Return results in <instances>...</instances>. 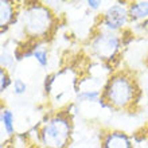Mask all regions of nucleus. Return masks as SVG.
<instances>
[{"label":"nucleus","instance_id":"15","mask_svg":"<svg viewBox=\"0 0 148 148\" xmlns=\"http://www.w3.org/2000/svg\"><path fill=\"white\" fill-rule=\"evenodd\" d=\"M55 77H57V74H50V75H47L46 77V81H45V92L47 94L51 93V88H53V84L55 81Z\"/></svg>","mask_w":148,"mask_h":148},{"label":"nucleus","instance_id":"16","mask_svg":"<svg viewBox=\"0 0 148 148\" xmlns=\"http://www.w3.org/2000/svg\"><path fill=\"white\" fill-rule=\"evenodd\" d=\"M101 4L102 3L100 0H89V1H88V7L92 8V10H97V8H100Z\"/></svg>","mask_w":148,"mask_h":148},{"label":"nucleus","instance_id":"6","mask_svg":"<svg viewBox=\"0 0 148 148\" xmlns=\"http://www.w3.org/2000/svg\"><path fill=\"white\" fill-rule=\"evenodd\" d=\"M101 148H133V145L127 133L121 131H112L104 135Z\"/></svg>","mask_w":148,"mask_h":148},{"label":"nucleus","instance_id":"2","mask_svg":"<svg viewBox=\"0 0 148 148\" xmlns=\"http://www.w3.org/2000/svg\"><path fill=\"white\" fill-rule=\"evenodd\" d=\"M19 20L24 35L36 42L45 39L54 28V14L42 3H26L23 11L19 12Z\"/></svg>","mask_w":148,"mask_h":148},{"label":"nucleus","instance_id":"3","mask_svg":"<svg viewBox=\"0 0 148 148\" xmlns=\"http://www.w3.org/2000/svg\"><path fill=\"white\" fill-rule=\"evenodd\" d=\"M73 123L67 112H58L49 116L39 131V140L45 148H66L71 140Z\"/></svg>","mask_w":148,"mask_h":148},{"label":"nucleus","instance_id":"8","mask_svg":"<svg viewBox=\"0 0 148 148\" xmlns=\"http://www.w3.org/2000/svg\"><path fill=\"white\" fill-rule=\"evenodd\" d=\"M129 19L133 22L148 19V1H135L128 5Z\"/></svg>","mask_w":148,"mask_h":148},{"label":"nucleus","instance_id":"11","mask_svg":"<svg viewBox=\"0 0 148 148\" xmlns=\"http://www.w3.org/2000/svg\"><path fill=\"white\" fill-rule=\"evenodd\" d=\"M32 57L36 59V62L40 65V66H46L47 62H49V55H47V51L42 47H35L34 49V53H32Z\"/></svg>","mask_w":148,"mask_h":148},{"label":"nucleus","instance_id":"7","mask_svg":"<svg viewBox=\"0 0 148 148\" xmlns=\"http://www.w3.org/2000/svg\"><path fill=\"white\" fill-rule=\"evenodd\" d=\"M16 16H19V12H16V5L12 1L1 0L0 1V26L1 32L5 31L10 24L16 23Z\"/></svg>","mask_w":148,"mask_h":148},{"label":"nucleus","instance_id":"1","mask_svg":"<svg viewBox=\"0 0 148 148\" xmlns=\"http://www.w3.org/2000/svg\"><path fill=\"white\" fill-rule=\"evenodd\" d=\"M140 94L135 78L127 71H116L106 79L98 104L110 109H128L137 102Z\"/></svg>","mask_w":148,"mask_h":148},{"label":"nucleus","instance_id":"4","mask_svg":"<svg viewBox=\"0 0 148 148\" xmlns=\"http://www.w3.org/2000/svg\"><path fill=\"white\" fill-rule=\"evenodd\" d=\"M121 42L123 38L117 32L101 31L100 34L93 36L90 49L93 51L94 57H97L100 61H102L104 63H110L116 58L117 53L120 50Z\"/></svg>","mask_w":148,"mask_h":148},{"label":"nucleus","instance_id":"14","mask_svg":"<svg viewBox=\"0 0 148 148\" xmlns=\"http://www.w3.org/2000/svg\"><path fill=\"white\" fill-rule=\"evenodd\" d=\"M0 62H1V67L3 69H8V67H11L15 62V58H14V55H11L8 51H1V59H0Z\"/></svg>","mask_w":148,"mask_h":148},{"label":"nucleus","instance_id":"5","mask_svg":"<svg viewBox=\"0 0 148 148\" xmlns=\"http://www.w3.org/2000/svg\"><path fill=\"white\" fill-rule=\"evenodd\" d=\"M129 20L128 7H125L124 3L112 4L106 8L104 15L101 16V24L105 27V31L117 32L124 27Z\"/></svg>","mask_w":148,"mask_h":148},{"label":"nucleus","instance_id":"9","mask_svg":"<svg viewBox=\"0 0 148 148\" xmlns=\"http://www.w3.org/2000/svg\"><path fill=\"white\" fill-rule=\"evenodd\" d=\"M1 125L4 127V131L8 136H12L15 133V123H14V113L10 109H3L1 110Z\"/></svg>","mask_w":148,"mask_h":148},{"label":"nucleus","instance_id":"12","mask_svg":"<svg viewBox=\"0 0 148 148\" xmlns=\"http://www.w3.org/2000/svg\"><path fill=\"white\" fill-rule=\"evenodd\" d=\"M11 85V78H10V74H8L7 69H0V92L3 93L7 90V88Z\"/></svg>","mask_w":148,"mask_h":148},{"label":"nucleus","instance_id":"10","mask_svg":"<svg viewBox=\"0 0 148 148\" xmlns=\"http://www.w3.org/2000/svg\"><path fill=\"white\" fill-rule=\"evenodd\" d=\"M101 100V92L97 89H86L81 90L77 94V101L78 102H94Z\"/></svg>","mask_w":148,"mask_h":148},{"label":"nucleus","instance_id":"13","mask_svg":"<svg viewBox=\"0 0 148 148\" xmlns=\"http://www.w3.org/2000/svg\"><path fill=\"white\" fill-rule=\"evenodd\" d=\"M12 86H14V93L16 96H20V94L26 93V90H27V84L22 78H15L14 82H12Z\"/></svg>","mask_w":148,"mask_h":148},{"label":"nucleus","instance_id":"17","mask_svg":"<svg viewBox=\"0 0 148 148\" xmlns=\"http://www.w3.org/2000/svg\"><path fill=\"white\" fill-rule=\"evenodd\" d=\"M135 140H136V143H140V141H147V145H148V133H147V135H144V133H143V136H141V137H135Z\"/></svg>","mask_w":148,"mask_h":148}]
</instances>
